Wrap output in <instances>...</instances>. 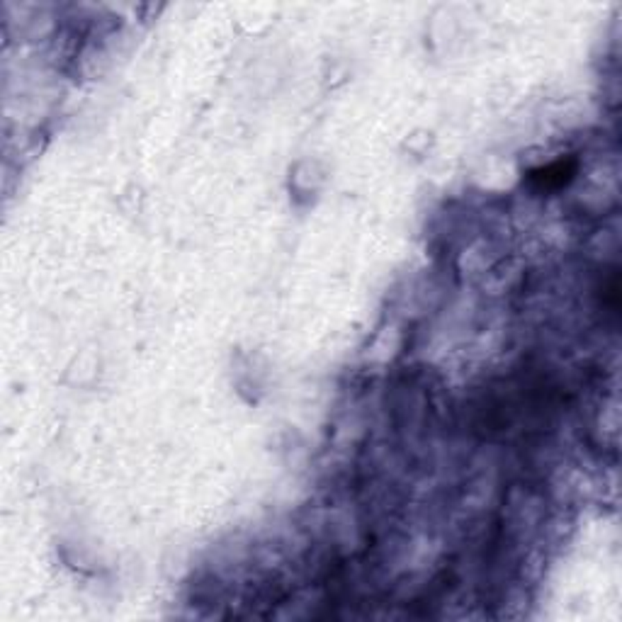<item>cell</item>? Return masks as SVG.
<instances>
[{"label": "cell", "mask_w": 622, "mask_h": 622, "mask_svg": "<svg viewBox=\"0 0 622 622\" xmlns=\"http://www.w3.org/2000/svg\"><path fill=\"white\" fill-rule=\"evenodd\" d=\"M567 173H571V165L557 163V165H552V168H547V170L533 173V180H540V185H545V187H554V185H562L564 180H569Z\"/></svg>", "instance_id": "6da1fadb"}]
</instances>
